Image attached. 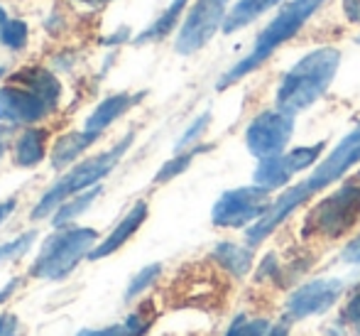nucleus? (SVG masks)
I'll use <instances>...</instances> for the list:
<instances>
[{
	"label": "nucleus",
	"instance_id": "f257e3e1",
	"mask_svg": "<svg viewBox=\"0 0 360 336\" xmlns=\"http://www.w3.org/2000/svg\"><path fill=\"white\" fill-rule=\"evenodd\" d=\"M356 162H360V125L358 128H353L351 133L333 147L331 155H328L326 160H323L321 165H319L316 170L307 177V180L299 182V185H294V187H289L287 192H282V194L272 201V206L267 209L265 216H260L245 231L248 243H250V246H260V243L265 241V238L270 236V233L275 231L282 221H285L289 213L297 211L302 204H307L314 194L323 192L328 185L338 182V177L346 175L348 167L356 165Z\"/></svg>",
	"mask_w": 360,
	"mask_h": 336
},
{
	"label": "nucleus",
	"instance_id": "f03ea898",
	"mask_svg": "<svg viewBox=\"0 0 360 336\" xmlns=\"http://www.w3.org/2000/svg\"><path fill=\"white\" fill-rule=\"evenodd\" d=\"M338 67H341V52L336 47H319L304 54L277 86V108L292 116L307 111L328 91L338 74Z\"/></svg>",
	"mask_w": 360,
	"mask_h": 336
},
{
	"label": "nucleus",
	"instance_id": "7ed1b4c3",
	"mask_svg": "<svg viewBox=\"0 0 360 336\" xmlns=\"http://www.w3.org/2000/svg\"><path fill=\"white\" fill-rule=\"evenodd\" d=\"M323 3H326V0H289V3L282 5L280 13H277L275 18L265 25V30L255 37V44H252L250 52H248L240 62L233 64V67L218 79L216 89L218 91L228 89V86H233L236 81H240L243 76L252 74L260 64H265L282 44L289 42L294 35H299V30L323 8Z\"/></svg>",
	"mask_w": 360,
	"mask_h": 336
},
{
	"label": "nucleus",
	"instance_id": "20e7f679",
	"mask_svg": "<svg viewBox=\"0 0 360 336\" xmlns=\"http://www.w3.org/2000/svg\"><path fill=\"white\" fill-rule=\"evenodd\" d=\"M62 84L47 69H25L15 74L13 86L0 89V120L30 125L49 116L59 104Z\"/></svg>",
	"mask_w": 360,
	"mask_h": 336
},
{
	"label": "nucleus",
	"instance_id": "39448f33",
	"mask_svg": "<svg viewBox=\"0 0 360 336\" xmlns=\"http://www.w3.org/2000/svg\"><path fill=\"white\" fill-rule=\"evenodd\" d=\"M133 133H128L123 137V140L118 142V145L113 147V150L108 152H101V155L91 157V160L81 162V165H76L69 175H64L62 180L57 182V185L52 187V189L47 192V194L39 199L37 206L32 209V218H44L49 216V213L54 211V209H59L64 201L69 199V197H74L76 192L86 189V187H96L101 180H103L108 172H113V167L118 165L120 160H123L125 150L130 147V142H133Z\"/></svg>",
	"mask_w": 360,
	"mask_h": 336
},
{
	"label": "nucleus",
	"instance_id": "423d86ee",
	"mask_svg": "<svg viewBox=\"0 0 360 336\" xmlns=\"http://www.w3.org/2000/svg\"><path fill=\"white\" fill-rule=\"evenodd\" d=\"M98 233L91 228H62L44 241L30 275L39 280H64L94 248Z\"/></svg>",
	"mask_w": 360,
	"mask_h": 336
},
{
	"label": "nucleus",
	"instance_id": "0eeeda50",
	"mask_svg": "<svg viewBox=\"0 0 360 336\" xmlns=\"http://www.w3.org/2000/svg\"><path fill=\"white\" fill-rule=\"evenodd\" d=\"M360 218V187L348 182L319 206H314L304 223V231L316 236L338 238L348 233Z\"/></svg>",
	"mask_w": 360,
	"mask_h": 336
},
{
	"label": "nucleus",
	"instance_id": "6e6552de",
	"mask_svg": "<svg viewBox=\"0 0 360 336\" xmlns=\"http://www.w3.org/2000/svg\"><path fill=\"white\" fill-rule=\"evenodd\" d=\"M272 192L262 189V187H240V189L223 192L214 204L211 211V221L218 228H240L248 223L257 221L265 216L267 209L272 206L270 199Z\"/></svg>",
	"mask_w": 360,
	"mask_h": 336
},
{
	"label": "nucleus",
	"instance_id": "1a4fd4ad",
	"mask_svg": "<svg viewBox=\"0 0 360 336\" xmlns=\"http://www.w3.org/2000/svg\"><path fill=\"white\" fill-rule=\"evenodd\" d=\"M226 8L228 0H196L176 35V52L186 57V54H194L201 47H206L218 30H223L228 15Z\"/></svg>",
	"mask_w": 360,
	"mask_h": 336
},
{
	"label": "nucleus",
	"instance_id": "9d476101",
	"mask_svg": "<svg viewBox=\"0 0 360 336\" xmlns=\"http://www.w3.org/2000/svg\"><path fill=\"white\" fill-rule=\"evenodd\" d=\"M294 133V116L287 111H262L260 116L250 120L245 130V145L250 150V155H255L257 160L265 157L282 155L287 147V142L292 140Z\"/></svg>",
	"mask_w": 360,
	"mask_h": 336
},
{
	"label": "nucleus",
	"instance_id": "9b49d317",
	"mask_svg": "<svg viewBox=\"0 0 360 336\" xmlns=\"http://www.w3.org/2000/svg\"><path fill=\"white\" fill-rule=\"evenodd\" d=\"M343 292L341 280H314L297 287L285 302V314L292 322L307 319L311 314H323L338 302Z\"/></svg>",
	"mask_w": 360,
	"mask_h": 336
},
{
	"label": "nucleus",
	"instance_id": "f8f14e48",
	"mask_svg": "<svg viewBox=\"0 0 360 336\" xmlns=\"http://www.w3.org/2000/svg\"><path fill=\"white\" fill-rule=\"evenodd\" d=\"M147 218V204L145 201H138L133 209H130L128 213H125V218L118 223V226L113 228V233H110L108 238H105L103 243H101L98 248H94V251L89 253L91 261H101V258L110 256V253H115L120 246H123L125 241H128L130 236H133L135 231H138L140 226H143V221Z\"/></svg>",
	"mask_w": 360,
	"mask_h": 336
},
{
	"label": "nucleus",
	"instance_id": "ddd939ff",
	"mask_svg": "<svg viewBox=\"0 0 360 336\" xmlns=\"http://www.w3.org/2000/svg\"><path fill=\"white\" fill-rule=\"evenodd\" d=\"M145 94H138V96H130V94H115V96H108L105 101H101L98 106L94 108V113L89 116L86 120V133H94V135H101L105 128H108L113 120H118L120 116L125 113L128 108H133Z\"/></svg>",
	"mask_w": 360,
	"mask_h": 336
},
{
	"label": "nucleus",
	"instance_id": "4468645a",
	"mask_svg": "<svg viewBox=\"0 0 360 336\" xmlns=\"http://www.w3.org/2000/svg\"><path fill=\"white\" fill-rule=\"evenodd\" d=\"M282 0H238L226 15V23H223V35H233L238 30L248 27L250 23H255L260 15H265L270 8L280 5Z\"/></svg>",
	"mask_w": 360,
	"mask_h": 336
},
{
	"label": "nucleus",
	"instance_id": "2eb2a0df",
	"mask_svg": "<svg viewBox=\"0 0 360 336\" xmlns=\"http://www.w3.org/2000/svg\"><path fill=\"white\" fill-rule=\"evenodd\" d=\"M294 175H297V172L292 170L287 155L265 157V160H260V165H257V170H255V185L267 192H275V189H280V187H287Z\"/></svg>",
	"mask_w": 360,
	"mask_h": 336
},
{
	"label": "nucleus",
	"instance_id": "dca6fc26",
	"mask_svg": "<svg viewBox=\"0 0 360 336\" xmlns=\"http://www.w3.org/2000/svg\"><path fill=\"white\" fill-rule=\"evenodd\" d=\"M44 150H47V130L30 128L20 135L15 145V165L18 167H34L42 162Z\"/></svg>",
	"mask_w": 360,
	"mask_h": 336
},
{
	"label": "nucleus",
	"instance_id": "f3484780",
	"mask_svg": "<svg viewBox=\"0 0 360 336\" xmlns=\"http://www.w3.org/2000/svg\"><path fill=\"white\" fill-rule=\"evenodd\" d=\"M96 140H98V135L86 133V130H84V133H67V135H62L57 142H54L52 167H54V170H62V167L72 165L76 157H79L89 145H94Z\"/></svg>",
	"mask_w": 360,
	"mask_h": 336
},
{
	"label": "nucleus",
	"instance_id": "a211bd4d",
	"mask_svg": "<svg viewBox=\"0 0 360 336\" xmlns=\"http://www.w3.org/2000/svg\"><path fill=\"white\" fill-rule=\"evenodd\" d=\"M214 261L231 275L243 278L252 268V251L245 246H238V243H218L214 248Z\"/></svg>",
	"mask_w": 360,
	"mask_h": 336
},
{
	"label": "nucleus",
	"instance_id": "6ab92c4d",
	"mask_svg": "<svg viewBox=\"0 0 360 336\" xmlns=\"http://www.w3.org/2000/svg\"><path fill=\"white\" fill-rule=\"evenodd\" d=\"M186 3H189V0H172L169 8H167L165 13H162L160 18H157L155 23H152L150 27L145 30V32H140V37L135 39V44L157 42V39H165L167 35H172V30H174V25L179 23V15L184 13Z\"/></svg>",
	"mask_w": 360,
	"mask_h": 336
},
{
	"label": "nucleus",
	"instance_id": "aec40b11",
	"mask_svg": "<svg viewBox=\"0 0 360 336\" xmlns=\"http://www.w3.org/2000/svg\"><path fill=\"white\" fill-rule=\"evenodd\" d=\"M98 194H101V187L96 185L91 192H86V194H79V197H74L72 201H64L62 206L57 209V213H54V218H52V223L57 228H62V226H67V223H72L74 218H79L81 213L86 211V209L91 206L96 199H98Z\"/></svg>",
	"mask_w": 360,
	"mask_h": 336
},
{
	"label": "nucleus",
	"instance_id": "412c9836",
	"mask_svg": "<svg viewBox=\"0 0 360 336\" xmlns=\"http://www.w3.org/2000/svg\"><path fill=\"white\" fill-rule=\"evenodd\" d=\"M27 25L22 20H10L0 8V42L10 49H22L27 44Z\"/></svg>",
	"mask_w": 360,
	"mask_h": 336
},
{
	"label": "nucleus",
	"instance_id": "4be33fe9",
	"mask_svg": "<svg viewBox=\"0 0 360 336\" xmlns=\"http://www.w3.org/2000/svg\"><path fill=\"white\" fill-rule=\"evenodd\" d=\"M204 150H209V147L199 145V147H194V150H189V152H179V155H176L174 160H169L167 165H162V170L155 175V185H165V182L174 180L176 175L186 172V167L191 165V160H194V157L199 155V152H204Z\"/></svg>",
	"mask_w": 360,
	"mask_h": 336
},
{
	"label": "nucleus",
	"instance_id": "5701e85b",
	"mask_svg": "<svg viewBox=\"0 0 360 336\" xmlns=\"http://www.w3.org/2000/svg\"><path fill=\"white\" fill-rule=\"evenodd\" d=\"M160 275H162V266H160V263L143 268L133 280H130L128 290H125V299H133V297H138L140 292H145V290L150 287L152 282H157V278H160Z\"/></svg>",
	"mask_w": 360,
	"mask_h": 336
},
{
	"label": "nucleus",
	"instance_id": "b1692460",
	"mask_svg": "<svg viewBox=\"0 0 360 336\" xmlns=\"http://www.w3.org/2000/svg\"><path fill=\"white\" fill-rule=\"evenodd\" d=\"M323 150V142H319V145H307V147H297V150L287 152V160L289 165H292L294 172H302L307 170V167H311L314 162L319 160V155H321Z\"/></svg>",
	"mask_w": 360,
	"mask_h": 336
},
{
	"label": "nucleus",
	"instance_id": "393cba45",
	"mask_svg": "<svg viewBox=\"0 0 360 336\" xmlns=\"http://www.w3.org/2000/svg\"><path fill=\"white\" fill-rule=\"evenodd\" d=\"M34 238H37V231H27V233H22L20 238H15V241L0 246V263L15 261V258L25 256V253L30 251V246L34 243Z\"/></svg>",
	"mask_w": 360,
	"mask_h": 336
},
{
	"label": "nucleus",
	"instance_id": "a878e982",
	"mask_svg": "<svg viewBox=\"0 0 360 336\" xmlns=\"http://www.w3.org/2000/svg\"><path fill=\"white\" fill-rule=\"evenodd\" d=\"M267 334H270V327H267L265 319H260V322H245V317H236V322L226 332V336H267Z\"/></svg>",
	"mask_w": 360,
	"mask_h": 336
},
{
	"label": "nucleus",
	"instance_id": "bb28decb",
	"mask_svg": "<svg viewBox=\"0 0 360 336\" xmlns=\"http://www.w3.org/2000/svg\"><path fill=\"white\" fill-rule=\"evenodd\" d=\"M209 123H211V113H204V116H199V118L194 120V123L186 128V133L176 140V152H181L184 147H189L194 140H199L201 135H204V130L209 128Z\"/></svg>",
	"mask_w": 360,
	"mask_h": 336
},
{
	"label": "nucleus",
	"instance_id": "cd10ccee",
	"mask_svg": "<svg viewBox=\"0 0 360 336\" xmlns=\"http://www.w3.org/2000/svg\"><path fill=\"white\" fill-rule=\"evenodd\" d=\"M341 319H343V324H346L348 329H353L356 334H360V290H358L356 294H353L351 299H348V304H346V309H343Z\"/></svg>",
	"mask_w": 360,
	"mask_h": 336
},
{
	"label": "nucleus",
	"instance_id": "c85d7f7f",
	"mask_svg": "<svg viewBox=\"0 0 360 336\" xmlns=\"http://www.w3.org/2000/svg\"><path fill=\"white\" fill-rule=\"evenodd\" d=\"M76 336H140L130 327L128 322L123 324H113V327H105V329H81Z\"/></svg>",
	"mask_w": 360,
	"mask_h": 336
},
{
	"label": "nucleus",
	"instance_id": "c756f323",
	"mask_svg": "<svg viewBox=\"0 0 360 336\" xmlns=\"http://www.w3.org/2000/svg\"><path fill=\"white\" fill-rule=\"evenodd\" d=\"M341 261L343 263H353V266H358V263H360V233H358L356 238H353L351 243H348L346 248H343Z\"/></svg>",
	"mask_w": 360,
	"mask_h": 336
},
{
	"label": "nucleus",
	"instance_id": "7c9ffc66",
	"mask_svg": "<svg viewBox=\"0 0 360 336\" xmlns=\"http://www.w3.org/2000/svg\"><path fill=\"white\" fill-rule=\"evenodd\" d=\"M0 336H18V317L0 314Z\"/></svg>",
	"mask_w": 360,
	"mask_h": 336
},
{
	"label": "nucleus",
	"instance_id": "2f4dec72",
	"mask_svg": "<svg viewBox=\"0 0 360 336\" xmlns=\"http://www.w3.org/2000/svg\"><path fill=\"white\" fill-rule=\"evenodd\" d=\"M343 10L351 23H360V0H343Z\"/></svg>",
	"mask_w": 360,
	"mask_h": 336
},
{
	"label": "nucleus",
	"instance_id": "473e14b6",
	"mask_svg": "<svg viewBox=\"0 0 360 336\" xmlns=\"http://www.w3.org/2000/svg\"><path fill=\"white\" fill-rule=\"evenodd\" d=\"M13 211H15V199H8V201L0 204V223H3Z\"/></svg>",
	"mask_w": 360,
	"mask_h": 336
},
{
	"label": "nucleus",
	"instance_id": "72a5a7b5",
	"mask_svg": "<svg viewBox=\"0 0 360 336\" xmlns=\"http://www.w3.org/2000/svg\"><path fill=\"white\" fill-rule=\"evenodd\" d=\"M18 285H20V280H13V282H8V287H5V290H3V292H0V302H3V299H5V297H8V294H10V292H13V290H15V287H18Z\"/></svg>",
	"mask_w": 360,
	"mask_h": 336
},
{
	"label": "nucleus",
	"instance_id": "f704fd0d",
	"mask_svg": "<svg viewBox=\"0 0 360 336\" xmlns=\"http://www.w3.org/2000/svg\"><path fill=\"white\" fill-rule=\"evenodd\" d=\"M267 336H289V334H287V327H275V329H270Z\"/></svg>",
	"mask_w": 360,
	"mask_h": 336
},
{
	"label": "nucleus",
	"instance_id": "c9c22d12",
	"mask_svg": "<svg viewBox=\"0 0 360 336\" xmlns=\"http://www.w3.org/2000/svg\"><path fill=\"white\" fill-rule=\"evenodd\" d=\"M3 152H5V130L0 128V157H3Z\"/></svg>",
	"mask_w": 360,
	"mask_h": 336
},
{
	"label": "nucleus",
	"instance_id": "e433bc0d",
	"mask_svg": "<svg viewBox=\"0 0 360 336\" xmlns=\"http://www.w3.org/2000/svg\"><path fill=\"white\" fill-rule=\"evenodd\" d=\"M84 3H89V5H103V3H108V0H84Z\"/></svg>",
	"mask_w": 360,
	"mask_h": 336
},
{
	"label": "nucleus",
	"instance_id": "4c0bfd02",
	"mask_svg": "<svg viewBox=\"0 0 360 336\" xmlns=\"http://www.w3.org/2000/svg\"><path fill=\"white\" fill-rule=\"evenodd\" d=\"M3 74H5V69H3V67H0V76H3Z\"/></svg>",
	"mask_w": 360,
	"mask_h": 336
},
{
	"label": "nucleus",
	"instance_id": "58836bf2",
	"mask_svg": "<svg viewBox=\"0 0 360 336\" xmlns=\"http://www.w3.org/2000/svg\"><path fill=\"white\" fill-rule=\"evenodd\" d=\"M358 42H360V37H358Z\"/></svg>",
	"mask_w": 360,
	"mask_h": 336
}]
</instances>
